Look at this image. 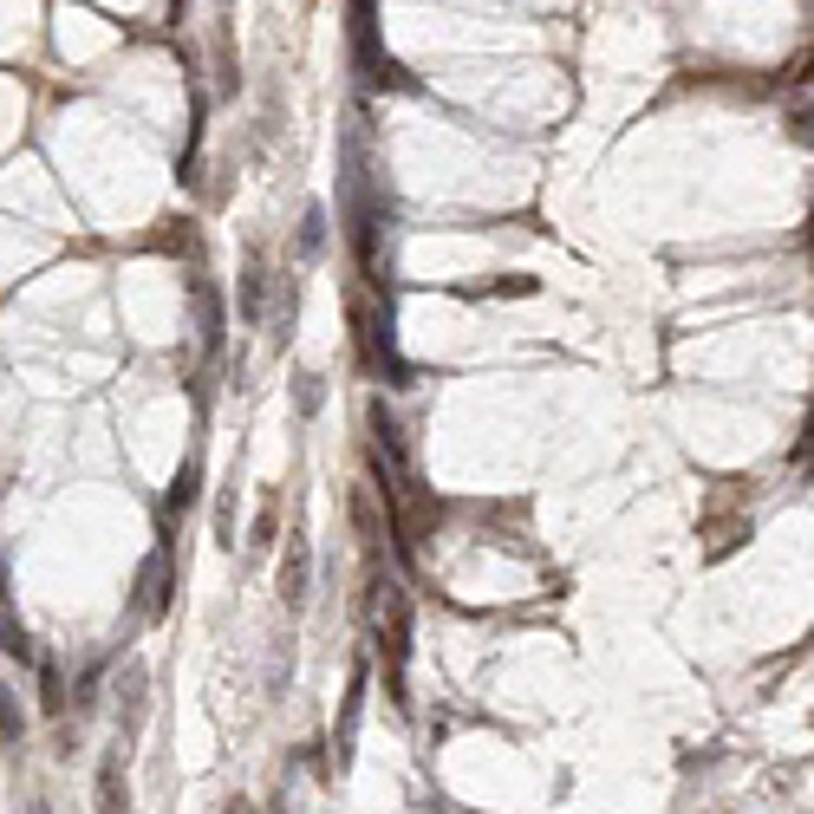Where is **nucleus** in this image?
Instances as JSON below:
<instances>
[{
  "instance_id": "1",
  "label": "nucleus",
  "mask_w": 814,
  "mask_h": 814,
  "mask_svg": "<svg viewBox=\"0 0 814 814\" xmlns=\"http://www.w3.org/2000/svg\"><path fill=\"white\" fill-rule=\"evenodd\" d=\"M378 593H385V606H378V619H385V685H391V704H404V659H411V600H404V587L398 580H378Z\"/></svg>"
},
{
  "instance_id": "2",
  "label": "nucleus",
  "mask_w": 814,
  "mask_h": 814,
  "mask_svg": "<svg viewBox=\"0 0 814 814\" xmlns=\"http://www.w3.org/2000/svg\"><path fill=\"white\" fill-rule=\"evenodd\" d=\"M352 52H359V72H365V85H391V91H411V78L378 52V0H352Z\"/></svg>"
},
{
  "instance_id": "3",
  "label": "nucleus",
  "mask_w": 814,
  "mask_h": 814,
  "mask_svg": "<svg viewBox=\"0 0 814 814\" xmlns=\"http://www.w3.org/2000/svg\"><path fill=\"white\" fill-rule=\"evenodd\" d=\"M261 306H267V267H261V254H248L241 261V320L261 326Z\"/></svg>"
},
{
  "instance_id": "4",
  "label": "nucleus",
  "mask_w": 814,
  "mask_h": 814,
  "mask_svg": "<svg viewBox=\"0 0 814 814\" xmlns=\"http://www.w3.org/2000/svg\"><path fill=\"white\" fill-rule=\"evenodd\" d=\"M306 541H287V567H280V600L287 606H306Z\"/></svg>"
},
{
  "instance_id": "5",
  "label": "nucleus",
  "mask_w": 814,
  "mask_h": 814,
  "mask_svg": "<svg viewBox=\"0 0 814 814\" xmlns=\"http://www.w3.org/2000/svg\"><path fill=\"white\" fill-rule=\"evenodd\" d=\"M143 685H150V678H143V665L130 659V665H124V678H117V698H124V737H137V724H143Z\"/></svg>"
},
{
  "instance_id": "6",
  "label": "nucleus",
  "mask_w": 814,
  "mask_h": 814,
  "mask_svg": "<svg viewBox=\"0 0 814 814\" xmlns=\"http://www.w3.org/2000/svg\"><path fill=\"white\" fill-rule=\"evenodd\" d=\"M196 483H202V463L189 456V463L176 469V483H170V502H163V509H170V515H183V509L196 502Z\"/></svg>"
},
{
  "instance_id": "7",
  "label": "nucleus",
  "mask_w": 814,
  "mask_h": 814,
  "mask_svg": "<svg viewBox=\"0 0 814 814\" xmlns=\"http://www.w3.org/2000/svg\"><path fill=\"white\" fill-rule=\"evenodd\" d=\"M352 522H359V541L378 554V541H385V528H378V509H372V489H359L352 496Z\"/></svg>"
},
{
  "instance_id": "8",
  "label": "nucleus",
  "mask_w": 814,
  "mask_h": 814,
  "mask_svg": "<svg viewBox=\"0 0 814 814\" xmlns=\"http://www.w3.org/2000/svg\"><path fill=\"white\" fill-rule=\"evenodd\" d=\"M359 711H365V672L352 678V698H346V717H339V763L352 756V730H359Z\"/></svg>"
},
{
  "instance_id": "9",
  "label": "nucleus",
  "mask_w": 814,
  "mask_h": 814,
  "mask_svg": "<svg viewBox=\"0 0 814 814\" xmlns=\"http://www.w3.org/2000/svg\"><path fill=\"white\" fill-rule=\"evenodd\" d=\"M0 652H7V659H20V665L33 659V639H26V626L7 613V600H0Z\"/></svg>"
},
{
  "instance_id": "10",
  "label": "nucleus",
  "mask_w": 814,
  "mask_h": 814,
  "mask_svg": "<svg viewBox=\"0 0 814 814\" xmlns=\"http://www.w3.org/2000/svg\"><path fill=\"white\" fill-rule=\"evenodd\" d=\"M320 248H326V209L313 202L306 222H300V254H320Z\"/></svg>"
},
{
  "instance_id": "11",
  "label": "nucleus",
  "mask_w": 814,
  "mask_h": 814,
  "mask_svg": "<svg viewBox=\"0 0 814 814\" xmlns=\"http://www.w3.org/2000/svg\"><path fill=\"white\" fill-rule=\"evenodd\" d=\"M293 313H300V287L287 280V293H280V313H274V339H287V333H293Z\"/></svg>"
},
{
  "instance_id": "12",
  "label": "nucleus",
  "mask_w": 814,
  "mask_h": 814,
  "mask_svg": "<svg viewBox=\"0 0 814 814\" xmlns=\"http://www.w3.org/2000/svg\"><path fill=\"white\" fill-rule=\"evenodd\" d=\"M98 809H124V789H117V756L104 763V776H98Z\"/></svg>"
},
{
  "instance_id": "13",
  "label": "nucleus",
  "mask_w": 814,
  "mask_h": 814,
  "mask_svg": "<svg viewBox=\"0 0 814 814\" xmlns=\"http://www.w3.org/2000/svg\"><path fill=\"white\" fill-rule=\"evenodd\" d=\"M0 743H20V704L7 685H0Z\"/></svg>"
},
{
  "instance_id": "14",
  "label": "nucleus",
  "mask_w": 814,
  "mask_h": 814,
  "mask_svg": "<svg viewBox=\"0 0 814 814\" xmlns=\"http://www.w3.org/2000/svg\"><path fill=\"white\" fill-rule=\"evenodd\" d=\"M293 404H300L306 417L320 411V378H313V372H300V378H293Z\"/></svg>"
},
{
  "instance_id": "15",
  "label": "nucleus",
  "mask_w": 814,
  "mask_h": 814,
  "mask_svg": "<svg viewBox=\"0 0 814 814\" xmlns=\"http://www.w3.org/2000/svg\"><path fill=\"white\" fill-rule=\"evenodd\" d=\"M39 685H46V711H52V717H59V711H65V691H59V672H52V665H46V672H39Z\"/></svg>"
},
{
  "instance_id": "16",
  "label": "nucleus",
  "mask_w": 814,
  "mask_h": 814,
  "mask_svg": "<svg viewBox=\"0 0 814 814\" xmlns=\"http://www.w3.org/2000/svg\"><path fill=\"white\" fill-rule=\"evenodd\" d=\"M274 541V509H261V522H254V548H267Z\"/></svg>"
},
{
  "instance_id": "17",
  "label": "nucleus",
  "mask_w": 814,
  "mask_h": 814,
  "mask_svg": "<svg viewBox=\"0 0 814 814\" xmlns=\"http://www.w3.org/2000/svg\"><path fill=\"white\" fill-rule=\"evenodd\" d=\"M0 600H7V554H0Z\"/></svg>"
}]
</instances>
